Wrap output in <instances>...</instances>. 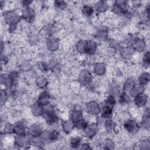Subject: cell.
<instances>
[{"mask_svg":"<svg viewBox=\"0 0 150 150\" xmlns=\"http://www.w3.org/2000/svg\"><path fill=\"white\" fill-rule=\"evenodd\" d=\"M74 127L80 130H85L88 127V123L87 121L83 118L77 120L74 123Z\"/></svg>","mask_w":150,"mask_h":150,"instance_id":"obj_22","label":"cell"},{"mask_svg":"<svg viewBox=\"0 0 150 150\" xmlns=\"http://www.w3.org/2000/svg\"><path fill=\"white\" fill-rule=\"evenodd\" d=\"M144 90V88L143 86L138 84H135V86L134 87V88L129 91V95L131 97H135L137 96L138 94L143 93Z\"/></svg>","mask_w":150,"mask_h":150,"instance_id":"obj_19","label":"cell"},{"mask_svg":"<svg viewBox=\"0 0 150 150\" xmlns=\"http://www.w3.org/2000/svg\"><path fill=\"white\" fill-rule=\"evenodd\" d=\"M119 100L121 104H127L130 102L131 96L128 93H127L125 91L122 92V93L120 96Z\"/></svg>","mask_w":150,"mask_h":150,"instance_id":"obj_28","label":"cell"},{"mask_svg":"<svg viewBox=\"0 0 150 150\" xmlns=\"http://www.w3.org/2000/svg\"><path fill=\"white\" fill-rule=\"evenodd\" d=\"M4 20L5 22L9 25L17 23L19 19V16L14 11H9L5 13Z\"/></svg>","mask_w":150,"mask_h":150,"instance_id":"obj_3","label":"cell"},{"mask_svg":"<svg viewBox=\"0 0 150 150\" xmlns=\"http://www.w3.org/2000/svg\"><path fill=\"white\" fill-rule=\"evenodd\" d=\"M14 132L17 135H25L26 132V125L24 121H19L14 125Z\"/></svg>","mask_w":150,"mask_h":150,"instance_id":"obj_5","label":"cell"},{"mask_svg":"<svg viewBox=\"0 0 150 150\" xmlns=\"http://www.w3.org/2000/svg\"><path fill=\"white\" fill-rule=\"evenodd\" d=\"M97 49V44L92 40H84V53L91 55L95 53Z\"/></svg>","mask_w":150,"mask_h":150,"instance_id":"obj_6","label":"cell"},{"mask_svg":"<svg viewBox=\"0 0 150 150\" xmlns=\"http://www.w3.org/2000/svg\"><path fill=\"white\" fill-rule=\"evenodd\" d=\"M86 135L89 138H91L97 134L98 131L97 125L95 123L91 124L90 125H88L87 128L85 129Z\"/></svg>","mask_w":150,"mask_h":150,"instance_id":"obj_12","label":"cell"},{"mask_svg":"<svg viewBox=\"0 0 150 150\" xmlns=\"http://www.w3.org/2000/svg\"><path fill=\"white\" fill-rule=\"evenodd\" d=\"M32 112L33 114L35 116H39L43 114V109L42 106H41L38 103L34 104L32 107Z\"/></svg>","mask_w":150,"mask_h":150,"instance_id":"obj_26","label":"cell"},{"mask_svg":"<svg viewBox=\"0 0 150 150\" xmlns=\"http://www.w3.org/2000/svg\"><path fill=\"white\" fill-rule=\"evenodd\" d=\"M54 5L56 9L62 10L66 8L67 4H66V2L63 1H54Z\"/></svg>","mask_w":150,"mask_h":150,"instance_id":"obj_35","label":"cell"},{"mask_svg":"<svg viewBox=\"0 0 150 150\" xmlns=\"http://www.w3.org/2000/svg\"><path fill=\"white\" fill-rule=\"evenodd\" d=\"M93 70H94V72L96 74L98 75V76H102L105 73V72L106 71V68H105V66L104 63H98L95 64Z\"/></svg>","mask_w":150,"mask_h":150,"instance_id":"obj_16","label":"cell"},{"mask_svg":"<svg viewBox=\"0 0 150 150\" xmlns=\"http://www.w3.org/2000/svg\"><path fill=\"white\" fill-rule=\"evenodd\" d=\"M108 8V5L106 2L100 1L97 2L95 4V9L98 13H102L105 12Z\"/></svg>","mask_w":150,"mask_h":150,"instance_id":"obj_17","label":"cell"},{"mask_svg":"<svg viewBox=\"0 0 150 150\" xmlns=\"http://www.w3.org/2000/svg\"><path fill=\"white\" fill-rule=\"evenodd\" d=\"M86 110L88 113L91 115H97L101 112L99 104L96 101H91L86 105Z\"/></svg>","mask_w":150,"mask_h":150,"instance_id":"obj_4","label":"cell"},{"mask_svg":"<svg viewBox=\"0 0 150 150\" xmlns=\"http://www.w3.org/2000/svg\"><path fill=\"white\" fill-rule=\"evenodd\" d=\"M124 128L130 134H135L139 129V125L137 121L132 119H128L124 123Z\"/></svg>","mask_w":150,"mask_h":150,"instance_id":"obj_1","label":"cell"},{"mask_svg":"<svg viewBox=\"0 0 150 150\" xmlns=\"http://www.w3.org/2000/svg\"><path fill=\"white\" fill-rule=\"evenodd\" d=\"M142 63L145 66H149V51H147L144 54V55L142 57Z\"/></svg>","mask_w":150,"mask_h":150,"instance_id":"obj_37","label":"cell"},{"mask_svg":"<svg viewBox=\"0 0 150 150\" xmlns=\"http://www.w3.org/2000/svg\"><path fill=\"white\" fill-rule=\"evenodd\" d=\"M148 101V97L146 94L142 93L137 96L134 97V101L135 104L138 107H144Z\"/></svg>","mask_w":150,"mask_h":150,"instance_id":"obj_8","label":"cell"},{"mask_svg":"<svg viewBox=\"0 0 150 150\" xmlns=\"http://www.w3.org/2000/svg\"><path fill=\"white\" fill-rule=\"evenodd\" d=\"M38 66L39 68V69L43 71V72H46L48 70V65L43 62H39L38 63Z\"/></svg>","mask_w":150,"mask_h":150,"instance_id":"obj_38","label":"cell"},{"mask_svg":"<svg viewBox=\"0 0 150 150\" xmlns=\"http://www.w3.org/2000/svg\"><path fill=\"white\" fill-rule=\"evenodd\" d=\"M141 124H142V125L144 127V128L145 129L149 131V125H150V119H149V115L145 114V115L144 116V117L142 119Z\"/></svg>","mask_w":150,"mask_h":150,"instance_id":"obj_32","label":"cell"},{"mask_svg":"<svg viewBox=\"0 0 150 150\" xmlns=\"http://www.w3.org/2000/svg\"><path fill=\"white\" fill-rule=\"evenodd\" d=\"M105 128L107 132H111L114 131L116 127V123L114 121L108 118L105 122Z\"/></svg>","mask_w":150,"mask_h":150,"instance_id":"obj_25","label":"cell"},{"mask_svg":"<svg viewBox=\"0 0 150 150\" xmlns=\"http://www.w3.org/2000/svg\"><path fill=\"white\" fill-rule=\"evenodd\" d=\"M83 118V113L79 110H74L70 114V120L74 123L77 120Z\"/></svg>","mask_w":150,"mask_h":150,"instance_id":"obj_23","label":"cell"},{"mask_svg":"<svg viewBox=\"0 0 150 150\" xmlns=\"http://www.w3.org/2000/svg\"><path fill=\"white\" fill-rule=\"evenodd\" d=\"M8 92L6 89H2L1 91V105L4 104L8 99Z\"/></svg>","mask_w":150,"mask_h":150,"instance_id":"obj_34","label":"cell"},{"mask_svg":"<svg viewBox=\"0 0 150 150\" xmlns=\"http://www.w3.org/2000/svg\"><path fill=\"white\" fill-rule=\"evenodd\" d=\"M35 12L33 9L30 7H26L22 11V17L28 22H32L35 17Z\"/></svg>","mask_w":150,"mask_h":150,"instance_id":"obj_7","label":"cell"},{"mask_svg":"<svg viewBox=\"0 0 150 150\" xmlns=\"http://www.w3.org/2000/svg\"><path fill=\"white\" fill-rule=\"evenodd\" d=\"M108 36V30L105 28H100L97 30L96 36L100 40H105Z\"/></svg>","mask_w":150,"mask_h":150,"instance_id":"obj_18","label":"cell"},{"mask_svg":"<svg viewBox=\"0 0 150 150\" xmlns=\"http://www.w3.org/2000/svg\"><path fill=\"white\" fill-rule=\"evenodd\" d=\"M81 139L79 137H74L71 138L70 141V144L72 148H77L81 145Z\"/></svg>","mask_w":150,"mask_h":150,"instance_id":"obj_30","label":"cell"},{"mask_svg":"<svg viewBox=\"0 0 150 150\" xmlns=\"http://www.w3.org/2000/svg\"><path fill=\"white\" fill-rule=\"evenodd\" d=\"M134 50L132 46H127L122 49L121 56L124 59H128L132 56Z\"/></svg>","mask_w":150,"mask_h":150,"instance_id":"obj_14","label":"cell"},{"mask_svg":"<svg viewBox=\"0 0 150 150\" xmlns=\"http://www.w3.org/2000/svg\"><path fill=\"white\" fill-rule=\"evenodd\" d=\"M47 46L48 49L52 51L57 50L59 47V41L54 37L50 36L47 39Z\"/></svg>","mask_w":150,"mask_h":150,"instance_id":"obj_13","label":"cell"},{"mask_svg":"<svg viewBox=\"0 0 150 150\" xmlns=\"http://www.w3.org/2000/svg\"><path fill=\"white\" fill-rule=\"evenodd\" d=\"M138 81H139V84L142 85V86H144L146 85V84L148 83L149 81V74L148 72H144L142 73L139 77L138 79Z\"/></svg>","mask_w":150,"mask_h":150,"instance_id":"obj_27","label":"cell"},{"mask_svg":"<svg viewBox=\"0 0 150 150\" xmlns=\"http://www.w3.org/2000/svg\"><path fill=\"white\" fill-rule=\"evenodd\" d=\"M94 8H93V6H91L90 5H84L81 9V12L83 13V14L87 17L91 16L93 13H94Z\"/></svg>","mask_w":150,"mask_h":150,"instance_id":"obj_24","label":"cell"},{"mask_svg":"<svg viewBox=\"0 0 150 150\" xmlns=\"http://www.w3.org/2000/svg\"><path fill=\"white\" fill-rule=\"evenodd\" d=\"M50 98L51 96L49 93H48L47 91H43L39 96L37 103L39 104L41 106H43L49 103Z\"/></svg>","mask_w":150,"mask_h":150,"instance_id":"obj_11","label":"cell"},{"mask_svg":"<svg viewBox=\"0 0 150 150\" xmlns=\"http://www.w3.org/2000/svg\"><path fill=\"white\" fill-rule=\"evenodd\" d=\"M146 46V43L145 40L140 38H135L133 40V43L132 47L134 50L141 52L145 50Z\"/></svg>","mask_w":150,"mask_h":150,"instance_id":"obj_9","label":"cell"},{"mask_svg":"<svg viewBox=\"0 0 150 150\" xmlns=\"http://www.w3.org/2000/svg\"><path fill=\"white\" fill-rule=\"evenodd\" d=\"M106 146H107L108 149H111V148H113L115 144L114 142L111 140V139H107L105 143Z\"/></svg>","mask_w":150,"mask_h":150,"instance_id":"obj_39","label":"cell"},{"mask_svg":"<svg viewBox=\"0 0 150 150\" xmlns=\"http://www.w3.org/2000/svg\"><path fill=\"white\" fill-rule=\"evenodd\" d=\"M112 109L113 108L104 105L102 110L101 109V117L104 118H110L112 114Z\"/></svg>","mask_w":150,"mask_h":150,"instance_id":"obj_20","label":"cell"},{"mask_svg":"<svg viewBox=\"0 0 150 150\" xmlns=\"http://www.w3.org/2000/svg\"><path fill=\"white\" fill-rule=\"evenodd\" d=\"M42 132V128L38 124H32L28 129L29 135L32 137H39Z\"/></svg>","mask_w":150,"mask_h":150,"instance_id":"obj_10","label":"cell"},{"mask_svg":"<svg viewBox=\"0 0 150 150\" xmlns=\"http://www.w3.org/2000/svg\"><path fill=\"white\" fill-rule=\"evenodd\" d=\"M116 103V100L115 97L112 95H109L105 101V106L113 108Z\"/></svg>","mask_w":150,"mask_h":150,"instance_id":"obj_31","label":"cell"},{"mask_svg":"<svg viewBox=\"0 0 150 150\" xmlns=\"http://www.w3.org/2000/svg\"><path fill=\"white\" fill-rule=\"evenodd\" d=\"M50 133V141H57L59 139L60 137V134L59 132L56 130L54 129L49 132Z\"/></svg>","mask_w":150,"mask_h":150,"instance_id":"obj_33","label":"cell"},{"mask_svg":"<svg viewBox=\"0 0 150 150\" xmlns=\"http://www.w3.org/2000/svg\"><path fill=\"white\" fill-rule=\"evenodd\" d=\"M4 131L6 134H11L14 132V125H12L10 123L6 124L4 127Z\"/></svg>","mask_w":150,"mask_h":150,"instance_id":"obj_36","label":"cell"},{"mask_svg":"<svg viewBox=\"0 0 150 150\" xmlns=\"http://www.w3.org/2000/svg\"><path fill=\"white\" fill-rule=\"evenodd\" d=\"M62 125L63 130L66 132L69 133V132H71L73 130V129L74 127V124L71 120H67V121H63L62 122Z\"/></svg>","mask_w":150,"mask_h":150,"instance_id":"obj_21","label":"cell"},{"mask_svg":"<svg viewBox=\"0 0 150 150\" xmlns=\"http://www.w3.org/2000/svg\"><path fill=\"white\" fill-rule=\"evenodd\" d=\"M93 77L90 72L87 70H82L79 76V80L80 83L83 85L89 84L92 81Z\"/></svg>","mask_w":150,"mask_h":150,"instance_id":"obj_2","label":"cell"},{"mask_svg":"<svg viewBox=\"0 0 150 150\" xmlns=\"http://www.w3.org/2000/svg\"><path fill=\"white\" fill-rule=\"evenodd\" d=\"M36 83L37 86L41 88L46 87L48 83L47 80L43 76H39L36 79Z\"/></svg>","mask_w":150,"mask_h":150,"instance_id":"obj_29","label":"cell"},{"mask_svg":"<svg viewBox=\"0 0 150 150\" xmlns=\"http://www.w3.org/2000/svg\"><path fill=\"white\" fill-rule=\"evenodd\" d=\"M81 149H91V148L90 147V145L88 144H87V143H85V144H83L82 145V146L81 148Z\"/></svg>","mask_w":150,"mask_h":150,"instance_id":"obj_40","label":"cell"},{"mask_svg":"<svg viewBox=\"0 0 150 150\" xmlns=\"http://www.w3.org/2000/svg\"><path fill=\"white\" fill-rule=\"evenodd\" d=\"M136 83L135 81V80L133 78L129 77L125 81L124 83L123 88L124 90V91L125 92H129L135 86Z\"/></svg>","mask_w":150,"mask_h":150,"instance_id":"obj_15","label":"cell"}]
</instances>
